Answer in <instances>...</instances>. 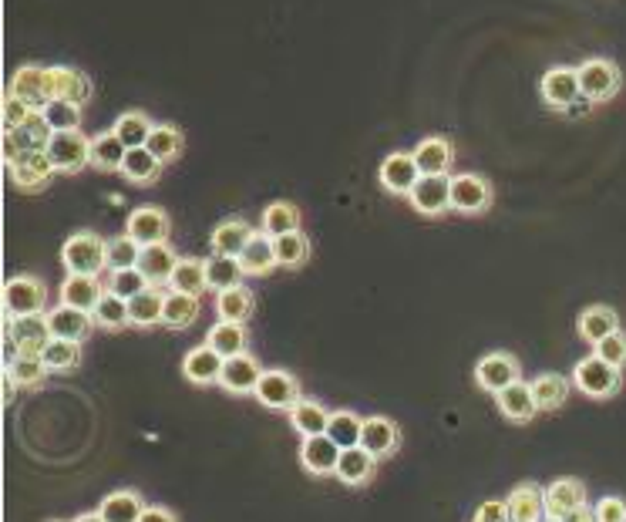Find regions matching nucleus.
I'll use <instances>...</instances> for the list:
<instances>
[{
	"mask_svg": "<svg viewBox=\"0 0 626 522\" xmlns=\"http://www.w3.org/2000/svg\"><path fill=\"white\" fill-rule=\"evenodd\" d=\"M573 384L586 398H613L623 388V371L600 361L596 354H589L573 368Z\"/></svg>",
	"mask_w": 626,
	"mask_h": 522,
	"instance_id": "obj_4",
	"label": "nucleus"
},
{
	"mask_svg": "<svg viewBox=\"0 0 626 522\" xmlns=\"http://www.w3.org/2000/svg\"><path fill=\"white\" fill-rule=\"evenodd\" d=\"M34 115H38V108L27 105L24 98H14V95L4 98V132H17V128L31 122Z\"/></svg>",
	"mask_w": 626,
	"mask_h": 522,
	"instance_id": "obj_56",
	"label": "nucleus"
},
{
	"mask_svg": "<svg viewBox=\"0 0 626 522\" xmlns=\"http://www.w3.org/2000/svg\"><path fill=\"white\" fill-rule=\"evenodd\" d=\"M398 445H401L398 421H391L384 415L364 418V432H361V448H364V452H371L377 462H384V459H391V455L398 452Z\"/></svg>",
	"mask_w": 626,
	"mask_h": 522,
	"instance_id": "obj_16",
	"label": "nucleus"
},
{
	"mask_svg": "<svg viewBox=\"0 0 626 522\" xmlns=\"http://www.w3.org/2000/svg\"><path fill=\"white\" fill-rule=\"evenodd\" d=\"M105 283H101L98 277H75V273H68L61 283V304L75 307V310H95L98 300L105 297Z\"/></svg>",
	"mask_w": 626,
	"mask_h": 522,
	"instance_id": "obj_29",
	"label": "nucleus"
},
{
	"mask_svg": "<svg viewBox=\"0 0 626 522\" xmlns=\"http://www.w3.org/2000/svg\"><path fill=\"white\" fill-rule=\"evenodd\" d=\"M48 374H51L48 364H44L38 354H14L11 364H7V378H11L17 388H41Z\"/></svg>",
	"mask_w": 626,
	"mask_h": 522,
	"instance_id": "obj_46",
	"label": "nucleus"
},
{
	"mask_svg": "<svg viewBox=\"0 0 626 522\" xmlns=\"http://www.w3.org/2000/svg\"><path fill=\"white\" fill-rule=\"evenodd\" d=\"M418 179H421V172L411 152H391L388 159L381 162V186L388 189L391 196H411Z\"/></svg>",
	"mask_w": 626,
	"mask_h": 522,
	"instance_id": "obj_17",
	"label": "nucleus"
},
{
	"mask_svg": "<svg viewBox=\"0 0 626 522\" xmlns=\"http://www.w3.org/2000/svg\"><path fill=\"white\" fill-rule=\"evenodd\" d=\"M7 95L24 98L27 105H34L41 112L51 102V81H48V64H21L7 81Z\"/></svg>",
	"mask_w": 626,
	"mask_h": 522,
	"instance_id": "obj_12",
	"label": "nucleus"
},
{
	"mask_svg": "<svg viewBox=\"0 0 626 522\" xmlns=\"http://www.w3.org/2000/svg\"><path fill=\"white\" fill-rule=\"evenodd\" d=\"M593 354L600 357V361L606 364H613V368H626V334L623 331H616L610 337H603L600 344H593Z\"/></svg>",
	"mask_w": 626,
	"mask_h": 522,
	"instance_id": "obj_55",
	"label": "nucleus"
},
{
	"mask_svg": "<svg viewBox=\"0 0 626 522\" xmlns=\"http://www.w3.org/2000/svg\"><path fill=\"white\" fill-rule=\"evenodd\" d=\"M61 263L75 277H98L101 270H108V240L91 230L71 233L61 246Z\"/></svg>",
	"mask_w": 626,
	"mask_h": 522,
	"instance_id": "obj_1",
	"label": "nucleus"
},
{
	"mask_svg": "<svg viewBox=\"0 0 626 522\" xmlns=\"http://www.w3.org/2000/svg\"><path fill=\"white\" fill-rule=\"evenodd\" d=\"M374 472H377V459L371 452H364V448L357 445V448H344V452H340L334 479H340L344 485H351V489H361V485H367L374 479Z\"/></svg>",
	"mask_w": 626,
	"mask_h": 522,
	"instance_id": "obj_28",
	"label": "nucleus"
},
{
	"mask_svg": "<svg viewBox=\"0 0 626 522\" xmlns=\"http://www.w3.org/2000/svg\"><path fill=\"white\" fill-rule=\"evenodd\" d=\"M169 213L159 206H142V209H132L128 213V223H125V233L132 236L138 246H155V243H169Z\"/></svg>",
	"mask_w": 626,
	"mask_h": 522,
	"instance_id": "obj_14",
	"label": "nucleus"
},
{
	"mask_svg": "<svg viewBox=\"0 0 626 522\" xmlns=\"http://www.w3.org/2000/svg\"><path fill=\"white\" fill-rule=\"evenodd\" d=\"M138 260H142V246H138L128 233L112 236V240H108V273L135 270Z\"/></svg>",
	"mask_w": 626,
	"mask_h": 522,
	"instance_id": "obj_52",
	"label": "nucleus"
},
{
	"mask_svg": "<svg viewBox=\"0 0 626 522\" xmlns=\"http://www.w3.org/2000/svg\"><path fill=\"white\" fill-rule=\"evenodd\" d=\"M142 522H179V519H176V512H172V509H165V506H149V509H145Z\"/></svg>",
	"mask_w": 626,
	"mask_h": 522,
	"instance_id": "obj_59",
	"label": "nucleus"
},
{
	"mask_svg": "<svg viewBox=\"0 0 626 522\" xmlns=\"http://www.w3.org/2000/svg\"><path fill=\"white\" fill-rule=\"evenodd\" d=\"M256 233H260V230H253L246 219L229 216L213 230V236H209V246H213V256H239L246 250V246H250V240Z\"/></svg>",
	"mask_w": 626,
	"mask_h": 522,
	"instance_id": "obj_21",
	"label": "nucleus"
},
{
	"mask_svg": "<svg viewBox=\"0 0 626 522\" xmlns=\"http://www.w3.org/2000/svg\"><path fill=\"white\" fill-rule=\"evenodd\" d=\"M297 230H300V209H297V203L280 199V203H270L263 209L260 233H266L270 240H280V236L297 233Z\"/></svg>",
	"mask_w": 626,
	"mask_h": 522,
	"instance_id": "obj_38",
	"label": "nucleus"
},
{
	"mask_svg": "<svg viewBox=\"0 0 626 522\" xmlns=\"http://www.w3.org/2000/svg\"><path fill=\"white\" fill-rule=\"evenodd\" d=\"M586 506V485L579 479H556L546 485V519H566Z\"/></svg>",
	"mask_w": 626,
	"mask_h": 522,
	"instance_id": "obj_20",
	"label": "nucleus"
},
{
	"mask_svg": "<svg viewBox=\"0 0 626 522\" xmlns=\"http://www.w3.org/2000/svg\"><path fill=\"white\" fill-rule=\"evenodd\" d=\"M340 448L330 435H313V438H303L300 445V462L303 469H307L310 475H337V462H340Z\"/></svg>",
	"mask_w": 626,
	"mask_h": 522,
	"instance_id": "obj_18",
	"label": "nucleus"
},
{
	"mask_svg": "<svg viewBox=\"0 0 626 522\" xmlns=\"http://www.w3.org/2000/svg\"><path fill=\"white\" fill-rule=\"evenodd\" d=\"M4 310L7 317L48 314V283L27 277V273H17V277L4 283Z\"/></svg>",
	"mask_w": 626,
	"mask_h": 522,
	"instance_id": "obj_3",
	"label": "nucleus"
},
{
	"mask_svg": "<svg viewBox=\"0 0 626 522\" xmlns=\"http://www.w3.org/2000/svg\"><path fill=\"white\" fill-rule=\"evenodd\" d=\"M246 327L243 324H229V320H216L213 331L206 334V344L213 347V351L223 357V361H229V357H239L246 354Z\"/></svg>",
	"mask_w": 626,
	"mask_h": 522,
	"instance_id": "obj_41",
	"label": "nucleus"
},
{
	"mask_svg": "<svg viewBox=\"0 0 626 522\" xmlns=\"http://www.w3.org/2000/svg\"><path fill=\"white\" fill-rule=\"evenodd\" d=\"M145 149H149L155 159L162 162V166H169V162H176L182 149H186V135H182V128L179 125H172V122H159L152 128V135H149V142H145Z\"/></svg>",
	"mask_w": 626,
	"mask_h": 522,
	"instance_id": "obj_37",
	"label": "nucleus"
},
{
	"mask_svg": "<svg viewBox=\"0 0 626 522\" xmlns=\"http://www.w3.org/2000/svg\"><path fill=\"white\" fill-rule=\"evenodd\" d=\"M196 317H199V297H186V293H176V290L165 293L162 324L169 327V331H186V327L196 324Z\"/></svg>",
	"mask_w": 626,
	"mask_h": 522,
	"instance_id": "obj_45",
	"label": "nucleus"
},
{
	"mask_svg": "<svg viewBox=\"0 0 626 522\" xmlns=\"http://www.w3.org/2000/svg\"><path fill=\"white\" fill-rule=\"evenodd\" d=\"M495 405L509 421L515 425H529L532 418L539 415V405H536V395H532V384L519 381L512 384V388H505L502 395H495Z\"/></svg>",
	"mask_w": 626,
	"mask_h": 522,
	"instance_id": "obj_27",
	"label": "nucleus"
},
{
	"mask_svg": "<svg viewBox=\"0 0 626 522\" xmlns=\"http://www.w3.org/2000/svg\"><path fill=\"white\" fill-rule=\"evenodd\" d=\"M223 357H219L213 347L202 344V347H192L186 354V361H182V374H186L189 384H219L223 381Z\"/></svg>",
	"mask_w": 626,
	"mask_h": 522,
	"instance_id": "obj_24",
	"label": "nucleus"
},
{
	"mask_svg": "<svg viewBox=\"0 0 626 522\" xmlns=\"http://www.w3.org/2000/svg\"><path fill=\"white\" fill-rule=\"evenodd\" d=\"M44 152H48L54 172H61V176H78L81 169L91 166V139L81 128L78 132H54Z\"/></svg>",
	"mask_w": 626,
	"mask_h": 522,
	"instance_id": "obj_5",
	"label": "nucleus"
},
{
	"mask_svg": "<svg viewBox=\"0 0 626 522\" xmlns=\"http://www.w3.org/2000/svg\"><path fill=\"white\" fill-rule=\"evenodd\" d=\"M411 209L428 219L451 213V176H421L411 189Z\"/></svg>",
	"mask_w": 626,
	"mask_h": 522,
	"instance_id": "obj_13",
	"label": "nucleus"
},
{
	"mask_svg": "<svg viewBox=\"0 0 626 522\" xmlns=\"http://www.w3.org/2000/svg\"><path fill=\"white\" fill-rule=\"evenodd\" d=\"M256 307V297L250 287H233L216 293V314L219 320H229V324H246Z\"/></svg>",
	"mask_w": 626,
	"mask_h": 522,
	"instance_id": "obj_44",
	"label": "nucleus"
},
{
	"mask_svg": "<svg viewBox=\"0 0 626 522\" xmlns=\"http://www.w3.org/2000/svg\"><path fill=\"white\" fill-rule=\"evenodd\" d=\"M559 522H596V512L583 506V509H576V512H569L566 519H559Z\"/></svg>",
	"mask_w": 626,
	"mask_h": 522,
	"instance_id": "obj_60",
	"label": "nucleus"
},
{
	"mask_svg": "<svg viewBox=\"0 0 626 522\" xmlns=\"http://www.w3.org/2000/svg\"><path fill=\"white\" fill-rule=\"evenodd\" d=\"M539 95L552 112H569L583 98V91H579V71L569 68V64L549 68L539 81Z\"/></svg>",
	"mask_w": 626,
	"mask_h": 522,
	"instance_id": "obj_7",
	"label": "nucleus"
},
{
	"mask_svg": "<svg viewBox=\"0 0 626 522\" xmlns=\"http://www.w3.org/2000/svg\"><path fill=\"white\" fill-rule=\"evenodd\" d=\"M41 361L48 364V371H75L81 364V344L78 341H61V337H51L48 347L41 351Z\"/></svg>",
	"mask_w": 626,
	"mask_h": 522,
	"instance_id": "obj_50",
	"label": "nucleus"
},
{
	"mask_svg": "<svg viewBox=\"0 0 626 522\" xmlns=\"http://www.w3.org/2000/svg\"><path fill=\"white\" fill-rule=\"evenodd\" d=\"M128 317H132V327H142V331L159 327L165 317V293L159 287L142 290L138 297L128 300Z\"/></svg>",
	"mask_w": 626,
	"mask_h": 522,
	"instance_id": "obj_35",
	"label": "nucleus"
},
{
	"mask_svg": "<svg viewBox=\"0 0 626 522\" xmlns=\"http://www.w3.org/2000/svg\"><path fill=\"white\" fill-rule=\"evenodd\" d=\"M276 243V263H280L283 270H300L303 263L310 260V236L297 230V233H287L280 236Z\"/></svg>",
	"mask_w": 626,
	"mask_h": 522,
	"instance_id": "obj_48",
	"label": "nucleus"
},
{
	"mask_svg": "<svg viewBox=\"0 0 626 522\" xmlns=\"http://www.w3.org/2000/svg\"><path fill=\"white\" fill-rule=\"evenodd\" d=\"M492 206V186L475 172L451 176V209L462 216H482Z\"/></svg>",
	"mask_w": 626,
	"mask_h": 522,
	"instance_id": "obj_11",
	"label": "nucleus"
},
{
	"mask_svg": "<svg viewBox=\"0 0 626 522\" xmlns=\"http://www.w3.org/2000/svg\"><path fill=\"white\" fill-rule=\"evenodd\" d=\"M48 81H51V98H61V102L85 105L91 98V81L78 68H64V64L48 68Z\"/></svg>",
	"mask_w": 626,
	"mask_h": 522,
	"instance_id": "obj_26",
	"label": "nucleus"
},
{
	"mask_svg": "<svg viewBox=\"0 0 626 522\" xmlns=\"http://www.w3.org/2000/svg\"><path fill=\"white\" fill-rule=\"evenodd\" d=\"M152 283L145 280V273L142 270H115V273H108V283H105V290L108 293H115V297H122V300H132L138 297L142 290H149Z\"/></svg>",
	"mask_w": 626,
	"mask_h": 522,
	"instance_id": "obj_54",
	"label": "nucleus"
},
{
	"mask_svg": "<svg viewBox=\"0 0 626 522\" xmlns=\"http://www.w3.org/2000/svg\"><path fill=\"white\" fill-rule=\"evenodd\" d=\"M260 378H263L260 361H256L253 354H239V357H229L223 364V381L219 384H223L229 395H253Z\"/></svg>",
	"mask_w": 626,
	"mask_h": 522,
	"instance_id": "obj_22",
	"label": "nucleus"
},
{
	"mask_svg": "<svg viewBox=\"0 0 626 522\" xmlns=\"http://www.w3.org/2000/svg\"><path fill=\"white\" fill-rule=\"evenodd\" d=\"M287 415H290V425L297 428L300 438H313V435H327L330 415H334V411H327L320 401H313V398H300Z\"/></svg>",
	"mask_w": 626,
	"mask_h": 522,
	"instance_id": "obj_32",
	"label": "nucleus"
},
{
	"mask_svg": "<svg viewBox=\"0 0 626 522\" xmlns=\"http://www.w3.org/2000/svg\"><path fill=\"white\" fill-rule=\"evenodd\" d=\"M169 290L186 293V297H202L206 287V260H196V256H179L176 270H172Z\"/></svg>",
	"mask_w": 626,
	"mask_h": 522,
	"instance_id": "obj_36",
	"label": "nucleus"
},
{
	"mask_svg": "<svg viewBox=\"0 0 626 522\" xmlns=\"http://www.w3.org/2000/svg\"><path fill=\"white\" fill-rule=\"evenodd\" d=\"M155 122L145 112H138V108H128V112H122L115 118V128L112 132L122 139L125 149H145V142H149Z\"/></svg>",
	"mask_w": 626,
	"mask_h": 522,
	"instance_id": "obj_42",
	"label": "nucleus"
},
{
	"mask_svg": "<svg viewBox=\"0 0 626 522\" xmlns=\"http://www.w3.org/2000/svg\"><path fill=\"white\" fill-rule=\"evenodd\" d=\"M546 522H559V519H546Z\"/></svg>",
	"mask_w": 626,
	"mask_h": 522,
	"instance_id": "obj_63",
	"label": "nucleus"
},
{
	"mask_svg": "<svg viewBox=\"0 0 626 522\" xmlns=\"http://www.w3.org/2000/svg\"><path fill=\"white\" fill-rule=\"evenodd\" d=\"M421 176H448L455 166V142L448 135H428L411 149Z\"/></svg>",
	"mask_w": 626,
	"mask_h": 522,
	"instance_id": "obj_15",
	"label": "nucleus"
},
{
	"mask_svg": "<svg viewBox=\"0 0 626 522\" xmlns=\"http://www.w3.org/2000/svg\"><path fill=\"white\" fill-rule=\"evenodd\" d=\"M44 317H48L51 337H61V341H78L81 344L91 334V327H95V320H91L88 310H75L68 304H58Z\"/></svg>",
	"mask_w": 626,
	"mask_h": 522,
	"instance_id": "obj_23",
	"label": "nucleus"
},
{
	"mask_svg": "<svg viewBox=\"0 0 626 522\" xmlns=\"http://www.w3.org/2000/svg\"><path fill=\"white\" fill-rule=\"evenodd\" d=\"M128 149L122 145V139L108 128V132H101L91 139V169H101V172H122V162H125Z\"/></svg>",
	"mask_w": 626,
	"mask_h": 522,
	"instance_id": "obj_43",
	"label": "nucleus"
},
{
	"mask_svg": "<svg viewBox=\"0 0 626 522\" xmlns=\"http://www.w3.org/2000/svg\"><path fill=\"white\" fill-rule=\"evenodd\" d=\"M505 502L512 522H546V489H539L536 482L515 485Z\"/></svg>",
	"mask_w": 626,
	"mask_h": 522,
	"instance_id": "obj_19",
	"label": "nucleus"
},
{
	"mask_svg": "<svg viewBox=\"0 0 626 522\" xmlns=\"http://www.w3.org/2000/svg\"><path fill=\"white\" fill-rule=\"evenodd\" d=\"M472 522H475V519H472Z\"/></svg>",
	"mask_w": 626,
	"mask_h": 522,
	"instance_id": "obj_64",
	"label": "nucleus"
},
{
	"mask_svg": "<svg viewBox=\"0 0 626 522\" xmlns=\"http://www.w3.org/2000/svg\"><path fill=\"white\" fill-rule=\"evenodd\" d=\"M4 135H11L21 152H34V149H48V142H51L54 132H51V125L44 122L41 112H38V115L31 118V122L17 128V132H4Z\"/></svg>",
	"mask_w": 626,
	"mask_h": 522,
	"instance_id": "obj_53",
	"label": "nucleus"
},
{
	"mask_svg": "<svg viewBox=\"0 0 626 522\" xmlns=\"http://www.w3.org/2000/svg\"><path fill=\"white\" fill-rule=\"evenodd\" d=\"M253 398L270 411H293V405L303 398V391H300V381L293 378L290 371H263Z\"/></svg>",
	"mask_w": 626,
	"mask_h": 522,
	"instance_id": "obj_8",
	"label": "nucleus"
},
{
	"mask_svg": "<svg viewBox=\"0 0 626 522\" xmlns=\"http://www.w3.org/2000/svg\"><path fill=\"white\" fill-rule=\"evenodd\" d=\"M14 398H17V384H14L11 378H7V381H4V401H7V405H11Z\"/></svg>",
	"mask_w": 626,
	"mask_h": 522,
	"instance_id": "obj_61",
	"label": "nucleus"
},
{
	"mask_svg": "<svg viewBox=\"0 0 626 522\" xmlns=\"http://www.w3.org/2000/svg\"><path fill=\"white\" fill-rule=\"evenodd\" d=\"M620 331V314L606 304H593L586 307L583 314L576 317V334L583 337L586 344H600L603 337H610Z\"/></svg>",
	"mask_w": 626,
	"mask_h": 522,
	"instance_id": "obj_25",
	"label": "nucleus"
},
{
	"mask_svg": "<svg viewBox=\"0 0 626 522\" xmlns=\"http://www.w3.org/2000/svg\"><path fill=\"white\" fill-rule=\"evenodd\" d=\"M145 509L149 506H145V499L138 496L135 489H118L112 496L101 499V506H98L105 522H142Z\"/></svg>",
	"mask_w": 626,
	"mask_h": 522,
	"instance_id": "obj_31",
	"label": "nucleus"
},
{
	"mask_svg": "<svg viewBox=\"0 0 626 522\" xmlns=\"http://www.w3.org/2000/svg\"><path fill=\"white\" fill-rule=\"evenodd\" d=\"M239 263H243L246 277H266V273H273L280 267V263H276V243L266 233H256L250 246L239 253Z\"/></svg>",
	"mask_w": 626,
	"mask_h": 522,
	"instance_id": "obj_34",
	"label": "nucleus"
},
{
	"mask_svg": "<svg viewBox=\"0 0 626 522\" xmlns=\"http://www.w3.org/2000/svg\"><path fill=\"white\" fill-rule=\"evenodd\" d=\"M361 432H364V418L354 415V411L340 408V411H334V415H330L327 435L334 438L340 448H357V445H361Z\"/></svg>",
	"mask_w": 626,
	"mask_h": 522,
	"instance_id": "obj_49",
	"label": "nucleus"
},
{
	"mask_svg": "<svg viewBox=\"0 0 626 522\" xmlns=\"http://www.w3.org/2000/svg\"><path fill=\"white\" fill-rule=\"evenodd\" d=\"M475 522H512L509 519V502L505 499H489L482 502L475 512Z\"/></svg>",
	"mask_w": 626,
	"mask_h": 522,
	"instance_id": "obj_58",
	"label": "nucleus"
},
{
	"mask_svg": "<svg viewBox=\"0 0 626 522\" xmlns=\"http://www.w3.org/2000/svg\"><path fill=\"white\" fill-rule=\"evenodd\" d=\"M243 277H246V273H243L239 256H209V260H206V287L213 293L243 287Z\"/></svg>",
	"mask_w": 626,
	"mask_h": 522,
	"instance_id": "obj_40",
	"label": "nucleus"
},
{
	"mask_svg": "<svg viewBox=\"0 0 626 522\" xmlns=\"http://www.w3.org/2000/svg\"><path fill=\"white\" fill-rule=\"evenodd\" d=\"M576 71H579V91H583V98L593 105L610 102L623 85L620 64L610 58H586L583 64H576Z\"/></svg>",
	"mask_w": 626,
	"mask_h": 522,
	"instance_id": "obj_2",
	"label": "nucleus"
},
{
	"mask_svg": "<svg viewBox=\"0 0 626 522\" xmlns=\"http://www.w3.org/2000/svg\"><path fill=\"white\" fill-rule=\"evenodd\" d=\"M51 341V327L48 317L34 314V317H7V344H11L14 354H38L48 347Z\"/></svg>",
	"mask_w": 626,
	"mask_h": 522,
	"instance_id": "obj_9",
	"label": "nucleus"
},
{
	"mask_svg": "<svg viewBox=\"0 0 626 522\" xmlns=\"http://www.w3.org/2000/svg\"><path fill=\"white\" fill-rule=\"evenodd\" d=\"M7 176H11V186L14 189H21V192H41L54 176H58V172H54L48 152L34 149V152H24L17 162H11V166H7Z\"/></svg>",
	"mask_w": 626,
	"mask_h": 522,
	"instance_id": "obj_10",
	"label": "nucleus"
},
{
	"mask_svg": "<svg viewBox=\"0 0 626 522\" xmlns=\"http://www.w3.org/2000/svg\"><path fill=\"white\" fill-rule=\"evenodd\" d=\"M91 320H95V327H101V331H122V327L132 324V317H128V300L115 297V293H105V297L98 300V307L91 310Z\"/></svg>",
	"mask_w": 626,
	"mask_h": 522,
	"instance_id": "obj_47",
	"label": "nucleus"
},
{
	"mask_svg": "<svg viewBox=\"0 0 626 522\" xmlns=\"http://www.w3.org/2000/svg\"><path fill=\"white\" fill-rule=\"evenodd\" d=\"M176 263H179V253L172 250L169 243H155V246H142V260H138V270L145 273V280H149L152 287H159V283L172 280Z\"/></svg>",
	"mask_w": 626,
	"mask_h": 522,
	"instance_id": "obj_30",
	"label": "nucleus"
},
{
	"mask_svg": "<svg viewBox=\"0 0 626 522\" xmlns=\"http://www.w3.org/2000/svg\"><path fill=\"white\" fill-rule=\"evenodd\" d=\"M596 522H626V499L623 496H603L596 502Z\"/></svg>",
	"mask_w": 626,
	"mask_h": 522,
	"instance_id": "obj_57",
	"label": "nucleus"
},
{
	"mask_svg": "<svg viewBox=\"0 0 626 522\" xmlns=\"http://www.w3.org/2000/svg\"><path fill=\"white\" fill-rule=\"evenodd\" d=\"M71 522H105V519H101V512L95 509V512H81V516L71 519Z\"/></svg>",
	"mask_w": 626,
	"mask_h": 522,
	"instance_id": "obj_62",
	"label": "nucleus"
},
{
	"mask_svg": "<svg viewBox=\"0 0 626 522\" xmlns=\"http://www.w3.org/2000/svg\"><path fill=\"white\" fill-rule=\"evenodd\" d=\"M162 169L165 166L149 149H128L122 162V176L132 182V186H155V182L162 179Z\"/></svg>",
	"mask_w": 626,
	"mask_h": 522,
	"instance_id": "obj_39",
	"label": "nucleus"
},
{
	"mask_svg": "<svg viewBox=\"0 0 626 522\" xmlns=\"http://www.w3.org/2000/svg\"><path fill=\"white\" fill-rule=\"evenodd\" d=\"M519 381H522V364L509 351H492L475 364V384L482 391H492V395H502L505 388H512Z\"/></svg>",
	"mask_w": 626,
	"mask_h": 522,
	"instance_id": "obj_6",
	"label": "nucleus"
},
{
	"mask_svg": "<svg viewBox=\"0 0 626 522\" xmlns=\"http://www.w3.org/2000/svg\"><path fill=\"white\" fill-rule=\"evenodd\" d=\"M41 118L51 125V132H78L81 128V105L51 98V102L41 108Z\"/></svg>",
	"mask_w": 626,
	"mask_h": 522,
	"instance_id": "obj_51",
	"label": "nucleus"
},
{
	"mask_svg": "<svg viewBox=\"0 0 626 522\" xmlns=\"http://www.w3.org/2000/svg\"><path fill=\"white\" fill-rule=\"evenodd\" d=\"M532 384V395H536V405L539 411H559L566 405L569 391H573V381L566 378V374H556V371H542Z\"/></svg>",
	"mask_w": 626,
	"mask_h": 522,
	"instance_id": "obj_33",
	"label": "nucleus"
}]
</instances>
